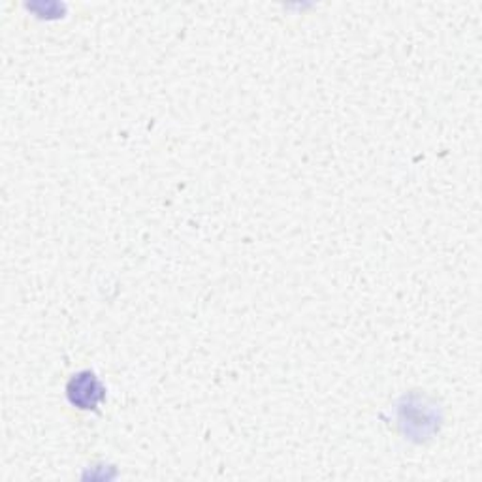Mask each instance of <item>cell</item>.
I'll return each instance as SVG.
<instances>
[{"label":"cell","mask_w":482,"mask_h":482,"mask_svg":"<svg viewBox=\"0 0 482 482\" xmlns=\"http://www.w3.org/2000/svg\"><path fill=\"white\" fill-rule=\"evenodd\" d=\"M68 400L79 409H97L104 400V388L91 372L74 375L68 385Z\"/></svg>","instance_id":"obj_1"}]
</instances>
